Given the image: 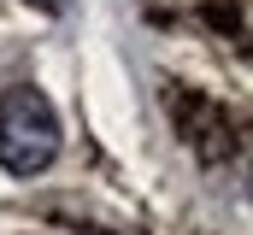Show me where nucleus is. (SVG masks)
<instances>
[{"mask_svg":"<svg viewBox=\"0 0 253 235\" xmlns=\"http://www.w3.org/2000/svg\"><path fill=\"white\" fill-rule=\"evenodd\" d=\"M59 159V118L42 88H6L0 94V165L12 176H36Z\"/></svg>","mask_w":253,"mask_h":235,"instance_id":"1","label":"nucleus"}]
</instances>
